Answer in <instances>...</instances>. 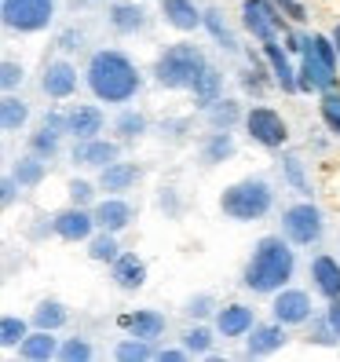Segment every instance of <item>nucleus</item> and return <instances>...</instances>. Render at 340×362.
Segmentation results:
<instances>
[{
    "instance_id": "35",
    "label": "nucleus",
    "mask_w": 340,
    "mask_h": 362,
    "mask_svg": "<svg viewBox=\"0 0 340 362\" xmlns=\"http://www.w3.org/2000/svg\"><path fill=\"white\" fill-rule=\"evenodd\" d=\"M205 26L212 30V37L220 40V48H227V52H235V48H238V45H235V37H230V30L220 23V15H216V11H209V15H205Z\"/></svg>"
},
{
    "instance_id": "5",
    "label": "nucleus",
    "mask_w": 340,
    "mask_h": 362,
    "mask_svg": "<svg viewBox=\"0 0 340 362\" xmlns=\"http://www.w3.org/2000/svg\"><path fill=\"white\" fill-rule=\"evenodd\" d=\"M220 209L235 220H260L264 212L271 209V187L264 180H245L223 190Z\"/></svg>"
},
{
    "instance_id": "43",
    "label": "nucleus",
    "mask_w": 340,
    "mask_h": 362,
    "mask_svg": "<svg viewBox=\"0 0 340 362\" xmlns=\"http://www.w3.org/2000/svg\"><path fill=\"white\" fill-rule=\"evenodd\" d=\"M70 198H74L77 205H84V202L92 198V187L84 183V180H74V183H70Z\"/></svg>"
},
{
    "instance_id": "20",
    "label": "nucleus",
    "mask_w": 340,
    "mask_h": 362,
    "mask_svg": "<svg viewBox=\"0 0 340 362\" xmlns=\"http://www.w3.org/2000/svg\"><path fill=\"white\" fill-rule=\"evenodd\" d=\"M165 18L176 30H194L201 23V15H198V8L190 4V0H165Z\"/></svg>"
},
{
    "instance_id": "4",
    "label": "nucleus",
    "mask_w": 340,
    "mask_h": 362,
    "mask_svg": "<svg viewBox=\"0 0 340 362\" xmlns=\"http://www.w3.org/2000/svg\"><path fill=\"white\" fill-rule=\"evenodd\" d=\"M205 70V59L194 45H172L158 59V84L165 88H194L198 74Z\"/></svg>"
},
{
    "instance_id": "33",
    "label": "nucleus",
    "mask_w": 340,
    "mask_h": 362,
    "mask_svg": "<svg viewBox=\"0 0 340 362\" xmlns=\"http://www.w3.org/2000/svg\"><path fill=\"white\" fill-rule=\"evenodd\" d=\"M151 355H154V351L143 344V337H139V340H124V344H117V358H121V362H146Z\"/></svg>"
},
{
    "instance_id": "16",
    "label": "nucleus",
    "mask_w": 340,
    "mask_h": 362,
    "mask_svg": "<svg viewBox=\"0 0 340 362\" xmlns=\"http://www.w3.org/2000/svg\"><path fill=\"white\" fill-rule=\"evenodd\" d=\"M66 129L77 136V139H92L99 129H102V114L95 106H77V110L66 117Z\"/></svg>"
},
{
    "instance_id": "42",
    "label": "nucleus",
    "mask_w": 340,
    "mask_h": 362,
    "mask_svg": "<svg viewBox=\"0 0 340 362\" xmlns=\"http://www.w3.org/2000/svg\"><path fill=\"white\" fill-rule=\"evenodd\" d=\"M18 81H23V66H15V62H4V66H0V84H4V88H15Z\"/></svg>"
},
{
    "instance_id": "14",
    "label": "nucleus",
    "mask_w": 340,
    "mask_h": 362,
    "mask_svg": "<svg viewBox=\"0 0 340 362\" xmlns=\"http://www.w3.org/2000/svg\"><path fill=\"white\" fill-rule=\"evenodd\" d=\"M311 279H315L318 289L329 296V300H336V296H340V264H336V260L318 257V260L311 264Z\"/></svg>"
},
{
    "instance_id": "23",
    "label": "nucleus",
    "mask_w": 340,
    "mask_h": 362,
    "mask_svg": "<svg viewBox=\"0 0 340 362\" xmlns=\"http://www.w3.org/2000/svg\"><path fill=\"white\" fill-rule=\"evenodd\" d=\"M121 326H129L136 337H158L161 329H165V318L158 315V311H136V315H129V318H121Z\"/></svg>"
},
{
    "instance_id": "36",
    "label": "nucleus",
    "mask_w": 340,
    "mask_h": 362,
    "mask_svg": "<svg viewBox=\"0 0 340 362\" xmlns=\"http://www.w3.org/2000/svg\"><path fill=\"white\" fill-rule=\"evenodd\" d=\"M59 358H66V362H84V358H92V348L84 344V340H66V344L59 348Z\"/></svg>"
},
{
    "instance_id": "3",
    "label": "nucleus",
    "mask_w": 340,
    "mask_h": 362,
    "mask_svg": "<svg viewBox=\"0 0 340 362\" xmlns=\"http://www.w3.org/2000/svg\"><path fill=\"white\" fill-rule=\"evenodd\" d=\"M336 45L326 37H304V70H300V88H322L333 92L336 84Z\"/></svg>"
},
{
    "instance_id": "45",
    "label": "nucleus",
    "mask_w": 340,
    "mask_h": 362,
    "mask_svg": "<svg viewBox=\"0 0 340 362\" xmlns=\"http://www.w3.org/2000/svg\"><path fill=\"white\" fill-rule=\"evenodd\" d=\"M279 4L286 8V15H289V18H296V23H300V18H304V8L296 4V0H279Z\"/></svg>"
},
{
    "instance_id": "17",
    "label": "nucleus",
    "mask_w": 340,
    "mask_h": 362,
    "mask_svg": "<svg viewBox=\"0 0 340 362\" xmlns=\"http://www.w3.org/2000/svg\"><path fill=\"white\" fill-rule=\"evenodd\" d=\"M114 158H117V146L102 143V139H88V143L74 146V161H81V165H110Z\"/></svg>"
},
{
    "instance_id": "9",
    "label": "nucleus",
    "mask_w": 340,
    "mask_h": 362,
    "mask_svg": "<svg viewBox=\"0 0 340 362\" xmlns=\"http://www.w3.org/2000/svg\"><path fill=\"white\" fill-rule=\"evenodd\" d=\"M242 23H245V30L252 37H260L267 45V40H274V33H279L282 18H279V11H274L267 0H245L242 4Z\"/></svg>"
},
{
    "instance_id": "15",
    "label": "nucleus",
    "mask_w": 340,
    "mask_h": 362,
    "mask_svg": "<svg viewBox=\"0 0 340 362\" xmlns=\"http://www.w3.org/2000/svg\"><path fill=\"white\" fill-rule=\"evenodd\" d=\"M114 282H117L121 289H139V286L146 282V267H143V260H136L132 252L117 257V260H114Z\"/></svg>"
},
{
    "instance_id": "27",
    "label": "nucleus",
    "mask_w": 340,
    "mask_h": 362,
    "mask_svg": "<svg viewBox=\"0 0 340 362\" xmlns=\"http://www.w3.org/2000/svg\"><path fill=\"white\" fill-rule=\"evenodd\" d=\"M33 322H37V329H59V326H66V308L48 300L33 311Z\"/></svg>"
},
{
    "instance_id": "21",
    "label": "nucleus",
    "mask_w": 340,
    "mask_h": 362,
    "mask_svg": "<svg viewBox=\"0 0 340 362\" xmlns=\"http://www.w3.org/2000/svg\"><path fill=\"white\" fill-rule=\"evenodd\" d=\"M282 344H286L282 322L279 326H260V329H252V337H249V355H267V351L282 348Z\"/></svg>"
},
{
    "instance_id": "30",
    "label": "nucleus",
    "mask_w": 340,
    "mask_h": 362,
    "mask_svg": "<svg viewBox=\"0 0 340 362\" xmlns=\"http://www.w3.org/2000/svg\"><path fill=\"white\" fill-rule=\"evenodd\" d=\"M26 340V322L23 318H15V315H8L4 322H0V344H23Z\"/></svg>"
},
{
    "instance_id": "6",
    "label": "nucleus",
    "mask_w": 340,
    "mask_h": 362,
    "mask_svg": "<svg viewBox=\"0 0 340 362\" xmlns=\"http://www.w3.org/2000/svg\"><path fill=\"white\" fill-rule=\"evenodd\" d=\"M55 0H4V23L18 33H37L52 23Z\"/></svg>"
},
{
    "instance_id": "40",
    "label": "nucleus",
    "mask_w": 340,
    "mask_h": 362,
    "mask_svg": "<svg viewBox=\"0 0 340 362\" xmlns=\"http://www.w3.org/2000/svg\"><path fill=\"white\" fill-rule=\"evenodd\" d=\"M33 151H37V154H55V151H59V136H55V129H48V124H45V132H37V136H33Z\"/></svg>"
},
{
    "instance_id": "1",
    "label": "nucleus",
    "mask_w": 340,
    "mask_h": 362,
    "mask_svg": "<svg viewBox=\"0 0 340 362\" xmlns=\"http://www.w3.org/2000/svg\"><path fill=\"white\" fill-rule=\"evenodd\" d=\"M88 84L102 103H124L139 88V74L121 52H95L88 62Z\"/></svg>"
},
{
    "instance_id": "39",
    "label": "nucleus",
    "mask_w": 340,
    "mask_h": 362,
    "mask_svg": "<svg viewBox=\"0 0 340 362\" xmlns=\"http://www.w3.org/2000/svg\"><path fill=\"white\" fill-rule=\"evenodd\" d=\"M286 176H289V183L300 190V194H311V187L304 180V168H300V158H286Z\"/></svg>"
},
{
    "instance_id": "19",
    "label": "nucleus",
    "mask_w": 340,
    "mask_h": 362,
    "mask_svg": "<svg viewBox=\"0 0 340 362\" xmlns=\"http://www.w3.org/2000/svg\"><path fill=\"white\" fill-rule=\"evenodd\" d=\"M52 329H37V333H30L23 344H18V351H23V358H30V362H45V358H52L55 355V337H48Z\"/></svg>"
},
{
    "instance_id": "24",
    "label": "nucleus",
    "mask_w": 340,
    "mask_h": 362,
    "mask_svg": "<svg viewBox=\"0 0 340 362\" xmlns=\"http://www.w3.org/2000/svg\"><path fill=\"white\" fill-rule=\"evenodd\" d=\"M264 52H267V59H271V66H274V77H279V84H282L286 92H296V84H300V81L293 77V66H289V59L282 55V48L274 45V40H267Z\"/></svg>"
},
{
    "instance_id": "37",
    "label": "nucleus",
    "mask_w": 340,
    "mask_h": 362,
    "mask_svg": "<svg viewBox=\"0 0 340 362\" xmlns=\"http://www.w3.org/2000/svg\"><path fill=\"white\" fill-rule=\"evenodd\" d=\"M143 124H146L143 114H132V110H129V114H121V117H117V132H121L124 139H136V136L143 132Z\"/></svg>"
},
{
    "instance_id": "11",
    "label": "nucleus",
    "mask_w": 340,
    "mask_h": 362,
    "mask_svg": "<svg viewBox=\"0 0 340 362\" xmlns=\"http://www.w3.org/2000/svg\"><path fill=\"white\" fill-rule=\"evenodd\" d=\"M92 227H95V216H88L84 209H66V212H59V216H55V230H59V238H66V242L88 238Z\"/></svg>"
},
{
    "instance_id": "12",
    "label": "nucleus",
    "mask_w": 340,
    "mask_h": 362,
    "mask_svg": "<svg viewBox=\"0 0 340 362\" xmlns=\"http://www.w3.org/2000/svg\"><path fill=\"white\" fill-rule=\"evenodd\" d=\"M74 88H77V74L70 62H52L45 70V92L52 99H66V95H74Z\"/></svg>"
},
{
    "instance_id": "32",
    "label": "nucleus",
    "mask_w": 340,
    "mask_h": 362,
    "mask_svg": "<svg viewBox=\"0 0 340 362\" xmlns=\"http://www.w3.org/2000/svg\"><path fill=\"white\" fill-rule=\"evenodd\" d=\"M230 151H235V143H230V136H227V129L223 132H216L209 139V146H205V161H223V158H230Z\"/></svg>"
},
{
    "instance_id": "29",
    "label": "nucleus",
    "mask_w": 340,
    "mask_h": 362,
    "mask_svg": "<svg viewBox=\"0 0 340 362\" xmlns=\"http://www.w3.org/2000/svg\"><path fill=\"white\" fill-rule=\"evenodd\" d=\"M235 117H238V106L230 103V99H223V103H209V121L216 124V129H230V124H235Z\"/></svg>"
},
{
    "instance_id": "8",
    "label": "nucleus",
    "mask_w": 340,
    "mask_h": 362,
    "mask_svg": "<svg viewBox=\"0 0 340 362\" xmlns=\"http://www.w3.org/2000/svg\"><path fill=\"white\" fill-rule=\"evenodd\" d=\"M282 223H286V234L296 245H311V242H318V234H322V216H318L315 205H293Z\"/></svg>"
},
{
    "instance_id": "22",
    "label": "nucleus",
    "mask_w": 340,
    "mask_h": 362,
    "mask_svg": "<svg viewBox=\"0 0 340 362\" xmlns=\"http://www.w3.org/2000/svg\"><path fill=\"white\" fill-rule=\"evenodd\" d=\"M136 165H124V161H110V165H102V176H99V183L106 187V190H124L129 183H136Z\"/></svg>"
},
{
    "instance_id": "7",
    "label": "nucleus",
    "mask_w": 340,
    "mask_h": 362,
    "mask_svg": "<svg viewBox=\"0 0 340 362\" xmlns=\"http://www.w3.org/2000/svg\"><path fill=\"white\" fill-rule=\"evenodd\" d=\"M245 129H249V136H252V139L264 143V146H282V143L289 139L286 121H282L279 114H274L271 106H257V110H249Z\"/></svg>"
},
{
    "instance_id": "28",
    "label": "nucleus",
    "mask_w": 340,
    "mask_h": 362,
    "mask_svg": "<svg viewBox=\"0 0 340 362\" xmlns=\"http://www.w3.org/2000/svg\"><path fill=\"white\" fill-rule=\"evenodd\" d=\"M110 23H114V30H121V33H132V30L143 26V11L132 8V4H117V8L110 11Z\"/></svg>"
},
{
    "instance_id": "13",
    "label": "nucleus",
    "mask_w": 340,
    "mask_h": 362,
    "mask_svg": "<svg viewBox=\"0 0 340 362\" xmlns=\"http://www.w3.org/2000/svg\"><path fill=\"white\" fill-rule=\"evenodd\" d=\"M129 220H132V209H129V202H121V198H110V202H102L99 209H95V223L102 227V230H121V227H129Z\"/></svg>"
},
{
    "instance_id": "44",
    "label": "nucleus",
    "mask_w": 340,
    "mask_h": 362,
    "mask_svg": "<svg viewBox=\"0 0 340 362\" xmlns=\"http://www.w3.org/2000/svg\"><path fill=\"white\" fill-rule=\"evenodd\" d=\"M209 304H212L209 296H194V300L187 304V315H198L201 318V315H209Z\"/></svg>"
},
{
    "instance_id": "26",
    "label": "nucleus",
    "mask_w": 340,
    "mask_h": 362,
    "mask_svg": "<svg viewBox=\"0 0 340 362\" xmlns=\"http://www.w3.org/2000/svg\"><path fill=\"white\" fill-rule=\"evenodd\" d=\"M216 92H220V74L205 66L194 81V95H198V106H209V103H216Z\"/></svg>"
},
{
    "instance_id": "10",
    "label": "nucleus",
    "mask_w": 340,
    "mask_h": 362,
    "mask_svg": "<svg viewBox=\"0 0 340 362\" xmlns=\"http://www.w3.org/2000/svg\"><path fill=\"white\" fill-rule=\"evenodd\" d=\"M307 315H311L307 293H300V289L279 293V300H274V318H279L282 326H289V322H307Z\"/></svg>"
},
{
    "instance_id": "48",
    "label": "nucleus",
    "mask_w": 340,
    "mask_h": 362,
    "mask_svg": "<svg viewBox=\"0 0 340 362\" xmlns=\"http://www.w3.org/2000/svg\"><path fill=\"white\" fill-rule=\"evenodd\" d=\"M158 358H161V362H180V358H183V351H161Z\"/></svg>"
},
{
    "instance_id": "31",
    "label": "nucleus",
    "mask_w": 340,
    "mask_h": 362,
    "mask_svg": "<svg viewBox=\"0 0 340 362\" xmlns=\"http://www.w3.org/2000/svg\"><path fill=\"white\" fill-rule=\"evenodd\" d=\"M40 176H45V161H37V158L18 161V168H15L18 187H33V183H40Z\"/></svg>"
},
{
    "instance_id": "47",
    "label": "nucleus",
    "mask_w": 340,
    "mask_h": 362,
    "mask_svg": "<svg viewBox=\"0 0 340 362\" xmlns=\"http://www.w3.org/2000/svg\"><path fill=\"white\" fill-rule=\"evenodd\" d=\"M329 326L340 333V300H333V304H329Z\"/></svg>"
},
{
    "instance_id": "49",
    "label": "nucleus",
    "mask_w": 340,
    "mask_h": 362,
    "mask_svg": "<svg viewBox=\"0 0 340 362\" xmlns=\"http://www.w3.org/2000/svg\"><path fill=\"white\" fill-rule=\"evenodd\" d=\"M333 45H336V52H340V26L333 30Z\"/></svg>"
},
{
    "instance_id": "41",
    "label": "nucleus",
    "mask_w": 340,
    "mask_h": 362,
    "mask_svg": "<svg viewBox=\"0 0 340 362\" xmlns=\"http://www.w3.org/2000/svg\"><path fill=\"white\" fill-rule=\"evenodd\" d=\"M183 344H187V351H209V344H212V337H209V329H190L187 337H183Z\"/></svg>"
},
{
    "instance_id": "18",
    "label": "nucleus",
    "mask_w": 340,
    "mask_h": 362,
    "mask_svg": "<svg viewBox=\"0 0 340 362\" xmlns=\"http://www.w3.org/2000/svg\"><path fill=\"white\" fill-rule=\"evenodd\" d=\"M216 326H220L223 337H242L245 329H252V311H249L245 304H230V308L220 311Z\"/></svg>"
},
{
    "instance_id": "25",
    "label": "nucleus",
    "mask_w": 340,
    "mask_h": 362,
    "mask_svg": "<svg viewBox=\"0 0 340 362\" xmlns=\"http://www.w3.org/2000/svg\"><path fill=\"white\" fill-rule=\"evenodd\" d=\"M26 103H18L15 95H8L4 103H0V124H4V132H18L26 124Z\"/></svg>"
},
{
    "instance_id": "34",
    "label": "nucleus",
    "mask_w": 340,
    "mask_h": 362,
    "mask_svg": "<svg viewBox=\"0 0 340 362\" xmlns=\"http://www.w3.org/2000/svg\"><path fill=\"white\" fill-rule=\"evenodd\" d=\"M88 252H92V260H117V257H121V252H117V242L110 238V230H102L99 238L92 242Z\"/></svg>"
},
{
    "instance_id": "2",
    "label": "nucleus",
    "mask_w": 340,
    "mask_h": 362,
    "mask_svg": "<svg viewBox=\"0 0 340 362\" xmlns=\"http://www.w3.org/2000/svg\"><path fill=\"white\" fill-rule=\"evenodd\" d=\"M289 274H293V249L282 238H260L245 267V286L252 293H274L289 282Z\"/></svg>"
},
{
    "instance_id": "46",
    "label": "nucleus",
    "mask_w": 340,
    "mask_h": 362,
    "mask_svg": "<svg viewBox=\"0 0 340 362\" xmlns=\"http://www.w3.org/2000/svg\"><path fill=\"white\" fill-rule=\"evenodd\" d=\"M15 183H18V180H4V187H0V190H4V194H0V198H4V205L15 202Z\"/></svg>"
},
{
    "instance_id": "38",
    "label": "nucleus",
    "mask_w": 340,
    "mask_h": 362,
    "mask_svg": "<svg viewBox=\"0 0 340 362\" xmlns=\"http://www.w3.org/2000/svg\"><path fill=\"white\" fill-rule=\"evenodd\" d=\"M322 117L329 121L333 132H340V95H336V92H326V99H322Z\"/></svg>"
}]
</instances>
